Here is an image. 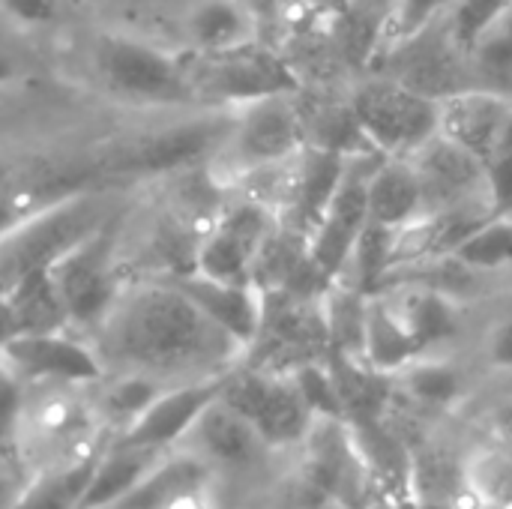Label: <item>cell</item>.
Listing matches in <instances>:
<instances>
[{
	"mask_svg": "<svg viewBox=\"0 0 512 509\" xmlns=\"http://www.w3.org/2000/svg\"><path fill=\"white\" fill-rule=\"evenodd\" d=\"M411 165L423 186L426 213L489 201L486 162L444 135H435L423 150H417Z\"/></svg>",
	"mask_w": 512,
	"mask_h": 509,
	"instance_id": "5bb4252c",
	"label": "cell"
},
{
	"mask_svg": "<svg viewBox=\"0 0 512 509\" xmlns=\"http://www.w3.org/2000/svg\"><path fill=\"white\" fill-rule=\"evenodd\" d=\"M483 357L495 372H512V315L498 318L486 339H483Z\"/></svg>",
	"mask_w": 512,
	"mask_h": 509,
	"instance_id": "8d00e7d4",
	"label": "cell"
},
{
	"mask_svg": "<svg viewBox=\"0 0 512 509\" xmlns=\"http://www.w3.org/2000/svg\"><path fill=\"white\" fill-rule=\"evenodd\" d=\"M426 213L423 186L411 159H381L369 186V225L402 231Z\"/></svg>",
	"mask_w": 512,
	"mask_h": 509,
	"instance_id": "cb8c5ba5",
	"label": "cell"
},
{
	"mask_svg": "<svg viewBox=\"0 0 512 509\" xmlns=\"http://www.w3.org/2000/svg\"><path fill=\"white\" fill-rule=\"evenodd\" d=\"M504 509H512V504H510V507H504Z\"/></svg>",
	"mask_w": 512,
	"mask_h": 509,
	"instance_id": "60d3db41",
	"label": "cell"
},
{
	"mask_svg": "<svg viewBox=\"0 0 512 509\" xmlns=\"http://www.w3.org/2000/svg\"><path fill=\"white\" fill-rule=\"evenodd\" d=\"M450 3H453V0H450Z\"/></svg>",
	"mask_w": 512,
	"mask_h": 509,
	"instance_id": "b9f144b4",
	"label": "cell"
},
{
	"mask_svg": "<svg viewBox=\"0 0 512 509\" xmlns=\"http://www.w3.org/2000/svg\"><path fill=\"white\" fill-rule=\"evenodd\" d=\"M108 441H102L78 456H69V459L39 468L27 480V486L12 501H6L3 509H78Z\"/></svg>",
	"mask_w": 512,
	"mask_h": 509,
	"instance_id": "603a6c76",
	"label": "cell"
},
{
	"mask_svg": "<svg viewBox=\"0 0 512 509\" xmlns=\"http://www.w3.org/2000/svg\"><path fill=\"white\" fill-rule=\"evenodd\" d=\"M222 396L261 432L270 450L303 447L315 423V411L309 408L291 372L240 363L228 372Z\"/></svg>",
	"mask_w": 512,
	"mask_h": 509,
	"instance_id": "ba28073f",
	"label": "cell"
},
{
	"mask_svg": "<svg viewBox=\"0 0 512 509\" xmlns=\"http://www.w3.org/2000/svg\"><path fill=\"white\" fill-rule=\"evenodd\" d=\"M465 492L483 507L504 509L512 504V450L492 441L474 450L465 465Z\"/></svg>",
	"mask_w": 512,
	"mask_h": 509,
	"instance_id": "f546056e",
	"label": "cell"
},
{
	"mask_svg": "<svg viewBox=\"0 0 512 509\" xmlns=\"http://www.w3.org/2000/svg\"><path fill=\"white\" fill-rule=\"evenodd\" d=\"M276 225L279 216L267 204L237 192L204 225L192 270L225 282H252L255 258Z\"/></svg>",
	"mask_w": 512,
	"mask_h": 509,
	"instance_id": "8fae6325",
	"label": "cell"
},
{
	"mask_svg": "<svg viewBox=\"0 0 512 509\" xmlns=\"http://www.w3.org/2000/svg\"><path fill=\"white\" fill-rule=\"evenodd\" d=\"M512 120V96L492 87H471L441 99V135L483 162L498 147Z\"/></svg>",
	"mask_w": 512,
	"mask_h": 509,
	"instance_id": "2e32d148",
	"label": "cell"
},
{
	"mask_svg": "<svg viewBox=\"0 0 512 509\" xmlns=\"http://www.w3.org/2000/svg\"><path fill=\"white\" fill-rule=\"evenodd\" d=\"M417 357H423V348L399 318V312L390 306L384 294H372L369 318H366V339H363V360L378 369L381 375H399L405 366H411Z\"/></svg>",
	"mask_w": 512,
	"mask_h": 509,
	"instance_id": "484cf974",
	"label": "cell"
},
{
	"mask_svg": "<svg viewBox=\"0 0 512 509\" xmlns=\"http://www.w3.org/2000/svg\"><path fill=\"white\" fill-rule=\"evenodd\" d=\"M249 3H252V6H255V9L261 12V0H249Z\"/></svg>",
	"mask_w": 512,
	"mask_h": 509,
	"instance_id": "ab89813d",
	"label": "cell"
},
{
	"mask_svg": "<svg viewBox=\"0 0 512 509\" xmlns=\"http://www.w3.org/2000/svg\"><path fill=\"white\" fill-rule=\"evenodd\" d=\"M90 342L108 375L138 372L165 384L225 375L246 357V348L213 324L171 279L126 285L90 333Z\"/></svg>",
	"mask_w": 512,
	"mask_h": 509,
	"instance_id": "6da1fadb",
	"label": "cell"
},
{
	"mask_svg": "<svg viewBox=\"0 0 512 509\" xmlns=\"http://www.w3.org/2000/svg\"><path fill=\"white\" fill-rule=\"evenodd\" d=\"M225 381H228V372L165 387L159 393V399L126 432H120L114 438H123V441L141 444V447H153L162 453L177 450L186 441V435L192 432V426L198 423V417L222 396Z\"/></svg>",
	"mask_w": 512,
	"mask_h": 509,
	"instance_id": "4fadbf2b",
	"label": "cell"
},
{
	"mask_svg": "<svg viewBox=\"0 0 512 509\" xmlns=\"http://www.w3.org/2000/svg\"><path fill=\"white\" fill-rule=\"evenodd\" d=\"M183 54L198 102H216L219 108L234 111L264 96L300 93V75L288 54L261 39L213 54Z\"/></svg>",
	"mask_w": 512,
	"mask_h": 509,
	"instance_id": "5b68a950",
	"label": "cell"
},
{
	"mask_svg": "<svg viewBox=\"0 0 512 509\" xmlns=\"http://www.w3.org/2000/svg\"><path fill=\"white\" fill-rule=\"evenodd\" d=\"M90 72L105 93L129 105L180 108L198 102L186 54L165 51L132 33H96L90 42Z\"/></svg>",
	"mask_w": 512,
	"mask_h": 509,
	"instance_id": "3957f363",
	"label": "cell"
},
{
	"mask_svg": "<svg viewBox=\"0 0 512 509\" xmlns=\"http://www.w3.org/2000/svg\"><path fill=\"white\" fill-rule=\"evenodd\" d=\"M213 471L216 468L204 456L177 447L153 465L141 486L117 509H180L204 501L213 489Z\"/></svg>",
	"mask_w": 512,
	"mask_h": 509,
	"instance_id": "ac0fdd59",
	"label": "cell"
},
{
	"mask_svg": "<svg viewBox=\"0 0 512 509\" xmlns=\"http://www.w3.org/2000/svg\"><path fill=\"white\" fill-rule=\"evenodd\" d=\"M366 72H381V75L399 78L408 87H414L438 102L453 93L480 87L477 69L471 60V48L453 33L447 15L426 33H420L411 42L378 57Z\"/></svg>",
	"mask_w": 512,
	"mask_h": 509,
	"instance_id": "30bf717a",
	"label": "cell"
},
{
	"mask_svg": "<svg viewBox=\"0 0 512 509\" xmlns=\"http://www.w3.org/2000/svg\"><path fill=\"white\" fill-rule=\"evenodd\" d=\"M489 429H492V441L512 450V399L495 405V411L489 414Z\"/></svg>",
	"mask_w": 512,
	"mask_h": 509,
	"instance_id": "f35d334b",
	"label": "cell"
},
{
	"mask_svg": "<svg viewBox=\"0 0 512 509\" xmlns=\"http://www.w3.org/2000/svg\"><path fill=\"white\" fill-rule=\"evenodd\" d=\"M486 192L495 213L512 216V120L504 138L486 159Z\"/></svg>",
	"mask_w": 512,
	"mask_h": 509,
	"instance_id": "e575fe53",
	"label": "cell"
},
{
	"mask_svg": "<svg viewBox=\"0 0 512 509\" xmlns=\"http://www.w3.org/2000/svg\"><path fill=\"white\" fill-rule=\"evenodd\" d=\"M117 198L93 189H75L18 222L6 225L3 249H0V279L3 288L12 282L48 270L60 261L69 249L93 237L96 231L108 228L120 219Z\"/></svg>",
	"mask_w": 512,
	"mask_h": 509,
	"instance_id": "7a4b0ae2",
	"label": "cell"
},
{
	"mask_svg": "<svg viewBox=\"0 0 512 509\" xmlns=\"http://www.w3.org/2000/svg\"><path fill=\"white\" fill-rule=\"evenodd\" d=\"M306 132H309V147H318V150H330L339 156L375 153L348 99L306 108Z\"/></svg>",
	"mask_w": 512,
	"mask_h": 509,
	"instance_id": "4dcf8cb0",
	"label": "cell"
},
{
	"mask_svg": "<svg viewBox=\"0 0 512 509\" xmlns=\"http://www.w3.org/2000/svg\"><path fill=\"white\" fill-rule=\"evenodd\" d=\"M180 447L204 456L213 468H252L258 459L273 453L261 432L225 396L198 417Z\"/></svg>",
	"mask_w": 512,
	"mask_h": 509,
	"instance_id": "e0dca14e",
	"label": "cell"
},
{
	"mask_svg": "<svg viewBox=\"0 0 512 509\" xmlns=\"http://www.w3.org/2000/svg\"><path fill=\"white\" fill-rule=\"evenodd\" d=\"M3 372L27 387H99L108 369L78 330H48L3 339Z\"/></svg>",
	"mask_w": 512,
	"mask_h": 509,
	"instance_id": "9c48e42d",
	"label": "cell"
},
{
	"mask_svg": "<svg viewBox=\"0 0 512 509\" xmlns=\"http://www.w3.org/2000/svg\"><path fill=\"white\" fill-rule=\"evenodd\" d=\"M300 3V9L309 15V18H315V21H336L339 15H345L357 0H297Z\"/></svg>",
	"mask_w": 512,
	"mask_h": 509,
	"instance_id": "74e56055",
	"label": "cell"
},
{
	"mask_svg": "<svg viewBox=\"0 0 512 509\" xmlns=\"http://www.w3.org/2000/svg\"><path fill=\"white\" fill-rule=\"evenodd\" d=\"M120 222V219H117ZM117 222L96 231L75 249H69L60 261H54L45 273L63 303L69 327L90 336L99 321L111 312L126 282L120 279V234Z\"/></svg>",
	"mask_w": 512,
	"mask_h": 509,
	"instance_id": "52a82bcc",
	"label": "cell"
},
{
	"mask_svg": "<svg viewBox=\"0 0 512 509\" xmlns=\"http://www.w3.org/2000/svg\"><path fill=\"white\" fill-rule=\"evenodd\" d=\"M72 330L63 303L45 270L30 273L3 288V339L24 333Z\"/></svg>",
	"mask_w": 512,
	"mask_h": 509,
	"instance_id": "d4e9b609",
	"label": "cell"
},
{
	"mask_svg": "<svg viewBox=\"0 0 512 509\" xmlns=\"http://www.w3.org/2000/svg\"><path fill=\"white\" fill-rule=\"evenodd\" d=\"M453 261L468 273H501L512 267V216H489L465 243L453 252Z\"/></svg>",
	"mask_w": 512,
	"mask_h": 509,
	"instance_id": "d6a6232c",
	"label": "cell"
},
{
	"mask_svg": "<svg viewBox=\"0 0 512 509\" xmlns=\"http://www.w3.org/2000/svg\"><path fill=\"white\" fill-rule=\"evenodd\" d=\"M231 129V114L222 126L216 123H183L174 129H162L129 144L123 165L138 171H174L186 162H195L207 150H222Z\"/></svg>",
	"mask_w": 512,
	"mask_h": 509,
	"instance_id": "7402d4cb",
	"label": "cell"
},
{
	"mask_svg": "<svg viewBox=\"0 0 512 509\" xmlns=\"http://www.w3.org/2000/svg\"><path fill=\"white\" fill-rule=\"evenodd\" d=\"M390 306L399 312L423 354H435L447 342L459 336V303L450 291L432 285V282H393L381 291Z\"/></svg>",
	"mask_w": 512,
	"mask_h": 509,
	"instance_id": "d6986e66",
	"label": "cell"
},
{
	"mask_svg": "<svg viewBox=\"0 0 512 509\" xmlns=\"http://www.w3.org/2000/svg\"><path fill=\"white\" fill-rule=\"evenodd\" d=\"M512 0H453L447 9V21L453 33L474 48L510 9Z\"/></svg>",
	"mask_w": 512,
	"mask_h": 509,
	"instance_id": "836d02e7",
	"label": "cell"
},
{
	"mask_svg": "<svg viewBox=\"0 0 512 509\" xmlns=\"http://www.w3.org/2000/svg\"><path fill=\"white\" fill-rule=\"evenodd\" d=\"M261 12L249 0H195L183 15L186 51L213 54L246 45L258 36Z\"/></svg>",
	"mask_w": 512,
	"mask_h": 509,
	"instance_id": "ffe728a7",
	"label": "cell"
},
{
	"mask_svg": "<svg viewBox=\"0 0 512 509\" xmlns=\"http://www.w3.org/2000/svg\"><path fill=\"white\" fill-rule=\"evenodd\" d=\"M3 18L21 30H42L57 21L60 0H0Z\"/></svg>",
	"mask_w": 512,
	"mask_h": 509,
	"instance_id": "d590c367",
	"label": "cell"
},
{
	"mask_svg": "<svg viewBox=\"0 0 512 509\" xmlns=\"http://www.w3.org/2000/svg\"><path fill=\"white\" fill-rule=\"evenodd\" d=\"M447 9H450V0H387L372 63L378 57H384L387 51H393V48L411 42L414 36L426 33L429 27H435L447 15Z\"/></svg>",
	"mask_w": 512,
	"mask_h": 509,
	"instance_id": "1f68e13d",
	"label": "cell"
},
{
	"mask_svg": "<svg viewBox=\"0 0 512 509\" xmlns=\"http://www.w3.org/2000/svg\"><path fill=\"white\" fill-rule=\"evenodd\" d=\"M369 303H372V294H366V291H360V288H354L348 282H336L324 294V321H327L330 351L333 354L363 360Z\"/></svg>",
	"mask_w": 512,
	"mask_h": 509,
	"instance_id": "f1b7e54d",
	"label": "cell"
},
{
	"mask_svg": "<svg viewBox=\"0 0 512 509\" xmlns=\"http://www.w3.org/2000/svg\"><path fill=\"white\" fill-rule=\"evenodd\" d=\"M162 456V450L111 438L96 462V471L78 509H117L141 486V480L153 471V465Z\"/></svg>",
	"mask_w": 512,
	"mask_h": 509,
	"instance_id": "44dd1931",
	"label": "cell"
},
{
	"mask_svg": "<svg viewBox=\"0 0 512 509\" xmlns=\"http://www.w3.org/2000/svg\"><path fill=\"white\" fill-rule=\"evenodd\" d=\"M165 279H171L213 324H219L249 351L264 321V291H258L252 282H225L198 270H186Z\"/></svg>",
	"mask_w": 512,
	"mask_h": 509,
	"instance_id": "9a60e30c",
	"label": "cell"
},
{
	"mask_svg": "<svg viewBox=\"0 0 512 509\" xmlns=\"http://www.w3.org/2000/svg\"><path fill=\"white\" fill-rule=\"evenodd\" d=\"M357 123L375 153L411 159L441 135V102L399 78L366 72L348 93Z\"/></svg>",
	"mask_w": 512,
	"mask_h": 509,
	"instance_id": "277c9868",
	"label": "cell"
},
{
	"mask_svg": "<svg viewBox=\"0 0 512 509\" xmlns=\"http://www.w3.org/2000/svg\"><path fill=\"white\" fill-rule=\"evenodd\" d=\"M306 147V108L297 93L264 96L231 111V129L219 150V165L234 186L243 174L288 162Z\"/></svg>",
	"mask_w": 512,
	"mask_h": 509,
	"instance_id": "8992f818",
	"label": "cell"
},
{
	"mask_svg": "<svg viewBox=\"0 0 512 509\" xmlns=\"http://www.w3.org/2000/svg\"><path fill=\"white\" fill-rule=\"evenodd\" d=\"M171 387L159 378H150V375H138V372H111L102 384H99V393H96V411H99V420L102 426L111 432V435H120L126 432L156 399L159 393Z\"/></svg>",
	"mask_w": 512,
	"mask_h": 509,
	"instance_id": "83f0119b",
	"label": "cell"
},
{
	"mask_svg": "<svg viewBox=\"0 0 512 509\" xmlns=\"http://www.w3.org/2000/svg\"><path fill=\"white\" fill-rule=\"evenodd\" d=\"M393 384L402 399H408L414 408H423V411H444L456 405L465 393L462 369L438 354L417 357L411 366L393 375Z\"/></svg>",
	"mask_w": 512,
	"mask_h": 509,
	"instance_id": "4316f807",
	"label": "cell"
},
{
	"mask_svg": "<svg viewBox=\"0 0 512 509\" xmlns=\"http://www.w3.org/2000/svg\"><path fill=\"white\" fill-rule=\"evenodd\" d=\"M300 450L309 486L333 507L366 509L375 501L357 432L345 417H315Z\"/></svg>",
	"mask_w": 512,
	"mask_h": 509,
	"instance_id": "7c38bea8",
	"label": "cell"
}]
</instances>
